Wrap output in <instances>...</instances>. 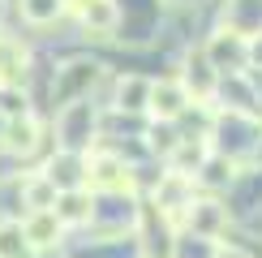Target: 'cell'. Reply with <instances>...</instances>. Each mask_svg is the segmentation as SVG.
Instances as JSON below:
<instances>
[{
	"mask_svg": "<svg viewBox=\"0 0 262 258\" xmlns=\"http://www.w3.org/2000/svg\"><path fill=\"white\" fill-rule=\"evenodd\" d=\"M185 107H189V95H185V86H181L177 78L150 82V103H146V112L155 116V121H177Z\"/></svg>",
	"mask_w": 262,
	"mask_h": 258,
	"instance_id": "10",
	"label": "cell"
},
{
	"mask_svg": "<svg viewBox=\"0 0 262 258\" xmlns=\"http://www.w3.org/2000/svg\"><path fill=\"white\" fill-rule=\"evenodd\" d=\"M232 172H236V164L228 155H211V159H202V168L193 172V181H202L206 189H220V185L232 181Z\"/></svg>",
	"mask_w": 262,
	"mask_h": 258,
	"instance_id": "17",
	"label": "cell"
},
{
	"mask_svg": "<svg viewBox=\"0 0 262 258\" xmlns=\"http://www.w3.org/2000/svg\"><path fill=\"white\" fill-rule=\"evenodd\" d=\"M202 56L211 60L215 73H224V69L241 73L249 64V39L241 35V30H220V35H211V43L202 48Z\"/></svg>",
	"mask_w": 262,
	"mask_h": 258,
	"instance_id": "2",
	"label": "cell"
},
{
	"mask_svg": "<svg viewBox=\"0 0 262 258\" xmlns=\"http://www.w3.org/2000/svg\"><path fill=\"white\" fill-rule=\"evenodd\" d=\"M146 103H150V78H142V73L116 78V99H112L116 112H146Z\"/></svg>",
	"mask_w": 262,
	"mask_h": 258,
	"instance_id": "13",
	"label": "cell"
},
{
	"mask_svg": "<svg viewBox=\"0 0 262 258\" xmlns=\"http://www.w3.org/2000/svg\"><path fill=\"white\" fill-rule=\"evenodd\" d=\"M189 224L198 232H215V224H220V207H215V202H189Z\"/></svg>",
	"mask_w": 262,
	"mask_h": 258,
	"instance_id": "18",
	"label": "cell"
},
{
	"mask_svg": "<svg viewBox=\"0 0 262 258\" xmlns=\"http://www.w3.org/2000/svg\"><path fill=\"white\" fill-rule=\"evenodd\" d=\"M78 22H82V30L91 39H112L116 30H121L125 13H121L116 0H86V5L78 9Z\"/></svg>",
	"mask_w": 262,
	"mask_h": 258,
	"instance_id": "4",
	"label": "cell"
},
{
	"mask_svg": "<svg viewBox=\"0 0 262 258\" xmlns=\"http://www.w3.org/2000/svg\"><path fill=\"white\" fill-rule=\"evenodd\" d=\"M86 78H99V64L95 60H64L56 69V78H52V99H56V107L73 103V99H86Z\"/></svg>",
	"mask_w": 262,
	"mask_h": 258,
	"instance_id": "3",
	"label": "cell"
},
{
	"mask_svg": "<svg viewBox=\"0 0 262 258\" xmlns=\"http://www.w3.org/2000/svg\"><path fill=\"white\" fill-rule=\"evenodd\" d=\"M91 207H95V193L91 189H60L56 202H52V211H56V220L64 228H78V224H91Z\"/></svg>",
	"mask_w": 262,
	"mask_h": 258,
	"instance_id": "11",
	"label": "cell"
},
{
	"mask_svg": "<svg viewBox=\"0 0 262 258\" xmlns=\"http://www.w3.org/2000/svg\"><path fill=\"white\" fill-rule=\"evenodd\" d=\"M43 177L60 189H82L86 185V150H56V155L48 159V168H43Z\"/></svg>",
	"mask_w": 262,
	"mask_h": 258,
	"instance_id": "7",
	"label": "cell"
},
{
	"mask_svg": "<svg viewBox=\"0 0 262 258\" xmlns=\"http://www.w3.org/2000/svg\"><path fill=\"white\" fill-rule=\"evenodd\" d=\"M5 125H9V116L0 112V155H5Z\"/></svg>",
	"mask_w": 262,
	"mask_h": 258,
	"instance_id": "20",
	"label": "cell"
},
{
	"mask_svg": "<svg viewBox=\"0 0 262 258\" xmlns=\"http://www.w3.org/2000/svg\"><path fill=\"white\" fill-rule=\"evenodd\" d=\"M155 202H159L163 215L181 220V211H189V202H193V177H185V172H168V177H159Z\"/></svg>",
	"mask_w": 262,
	"mask_h": 258,
	"instance_id": "9",
	"label": "cell"
},
{
	"mask_svg": "<svg viewBox=\"0 0 262 258\" xmlns=\"http://www.w3.org/2000/svg\"><path fill=\"white\" fill-rule=\"evenodd\" d=\"M86 189L91 193H129L134 189V168L112 150H86Z\"/></svg>",
	"mask_w": 262,
	"mask_h": 258,
	"instance_id": "1",
	"label": "cell"
},
{
	"mask_svg": "<svg viewBox=\"0 0 262 258\" xmlns=\"http://www.w3.org/2000/svg\"><path fill=\"white\" fill-rule=\"evenodd\" d=\"M82 5H86V0H64V13H78Z\"/></svg>",
	"mask_w": 262,
	"mask_h": 258,
	"instance_id": "21",
	"label": "cell"
},
{
	"mask_svg": "<svg viewBox=\"0 0 262 258\" xmlns=\"http://www.w3.org/2000/svg\"><path fill=\"white\" fill-rule=\"evenodd\" d=\"M43 142V121L35 112H26V116H13V121L5 125V155H13V159H26V155H35Z\"/></svg>",
	"mask_w": 262,
	"mask_h": 258,
	"instance_id": "6",
	"label": "cell"
},
{
	"mask_svg": "<svg viewBox=\"0 0 262 258\" xmlns=\"http://www.w3.org/2000/svg\"><path fill=\"white\" fill-rule=\"evenodd\" d=\"M30 78V52L13 35H0V86H21Z\"/></svg>",
	"mask_w": 262,
	"mask_h": 258,
	"instance_id": "12",
	"label": "cell"
},
{
	"mask_svg": "<svg viewBox=\"0 0 262 258\" xmlns=\"http://www.w3.org/2000/svg\"><path fill=\"white\" fill-rule=\"evenodd\" d=\"M21 207L26 211H52V202H56V185H52L43 172H30V177H21Z\"/></svg>",
	"mask_w": 262,
	"mask_h": 258,
	"instance_id": "14",
	"label": "cell"
},
{
	"mask_svg": "<svg viewBox=\"0 0 262 258\" xmlns=\"http://www.w3.org/2000/svg\"><path fill=\"white\" fill-rule=\"evenodd\" d=\"M0 258H35L26 232H21V220H0Z\"/></svg>",
	"mask_w": 262,
	"mask_h": 258,
	"instance_id": "16",
	"label": "cell"
},
{
	"mask_svg": "<svg viewBox=\"0 0 262 258\" xmlns=\"http://www.w3.org/2000/svg\"><path fill=\"white\" fill-rule=\"evenodd\" d=\"M17 13L26 26H52V22L64 17V0H17Z\"/></svg>",
	"mask_w": 262,
	"mask_h": 258,
	"instance_id": "15",
	"label": "cell"
},
{
	"mask_svg": "<svg viewBox=\"0 0 262 258\" xmlns=\"http://www.w3.org/2000/svg\"><path fill=\"white\" fill-rule=\"evenodd\" d=\"M211 258H249L245 250H236V245H215V254Z\"/></svg>",
	"mask_w": 262,
	"mask_h": 258,
	"instance_id": "19",
	"label": "cell"
},
{
	"mask_svg": "<svg viewBox=\"0 0 262 258\" xmlns=\"http://www.w3.org/2000/svg\"><path fill=\"white\" fill-rule=\"evenodd\" d=\"M21 232H26V241H30V250H35V254L56 250V245L64 241V224L56 220V211H26Z\"/></svg>",
	"mask_w": 262,
	"mask_h": 258,
	"instance_id": "8",
	"label": "cell"
},
{
	"mask_svg": "<svg viewBox=\"0 0 262 258\" xmlns=\"http://www.w3.org/2000/svg\"><path fill=\"white\" fill-rule=\"evenodd\" d=\"M177 82L185 86L189 103H211L215 99V86H220V73L211 69V60H206L202 52H193V56L185 60V73H181Z\"/></svg>",
	"mask_w": 262,
	"mask_h": 258,
	"instance_id": "5",
	"label": "cell"
}]
</instances>
